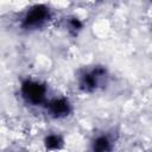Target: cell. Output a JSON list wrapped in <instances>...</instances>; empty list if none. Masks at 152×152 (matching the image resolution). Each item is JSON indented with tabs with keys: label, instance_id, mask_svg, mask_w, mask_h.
<instances>
[{
	"label": "cell",
	"instance_id": "obj_1",
	"mask_svg": "<svg viewBox=\"0 0 152 152\" xmlns=\"http://www.w3.org/2000/svg\"><path fill=\"white\" fill-rule=\"evenodd\" d=\"M51 17V10L46 5H34L25 12L21 18L20 26L25 31H37L48 25Z\"/></svg>",
	"mask_w": 152,
	"mask_h": 152
},
{
	"label": "cell",
	"instance_id": "obj_2",
	"mask_svg": "<svg viewBox=\"0 0 152 152\" xmlns=\"http://www.w3.org/2000/svg\"><path fill=\"white\" fill-rule=\"evenodd\" d=\"M107 80V71L102 66H94L84 70L78 78V87L84 93H94L101 88Z\"/></svg>",
	"mask_w": 152,
	"mask_h": 152
},
{
	"label": "cell",
	"instance_id": "obj_3",
	"mask_svg": "<svg viewBox=\"0 0 152 152\" xmlns=\"http://www.w3.org/2000/svg\"><path fill=\"white\" fill-rule=\"evenodd\" d=\"M46 86L36 80H25L20 87L21 97L26 103L31 106L43 104L46 100Z\"/></svg>",
	"mask_w": 152,
	"mask_h": 152
},
{
	"label": "cell",
	"instance_id": "obj_4",
	"mask_svg": "<svg viewBox=\"0 0 152 152\" xmlns=\"http://www.w3.org/2000/svg\"><path fill=\"white\" fill-rule=\"evenodd\" d=\"M46 109L53 119H64L71 113V103L66 97H55L46 103Z\"/></svg>",
	"mask_w": 152,
	"mask_h": 152
},
{
	"label": "cell",
	"instance_id": "obj_5",
	"mask_svg": "<svg viewBox=\"0 0 152 152\" xmlns=\"http://www.w3.org/2000/svg\"><path fill=\"white\" fill-rule=\"evenodd\" d=\"M112 151V140L107 135L96 137L90 146V152H110Z\"/></svg>",
	"mask_w": 152,
	"mask_h": 152
},
{
	"label": "cell",
	"instance_id": "obj_6",
	"mask_svg": "<svg viewBox=\"0 0 152 152\" xmlns=\"http://www.w3.org/2000/svg\"><path fill=\"white\" fill-rule=\"evenodd\" d=\"M63 138L59 135V134H49L45 137L44 139V145H45V148L49 150V151H57V150H61L62 146H63Z\"/></svg>",
	"mask_w": 152,
	"mask_h": 152
},
{
	"label": "cell",
	"instance_id": "obj_7",
	"mask_svg": "<svg viewBox=\"0 0 152 152\" xmlns=\"http://www.w3.org/2000/svg\"><path fill=\"white\" fill-rule=\"evenodd\" d=\"M82 27H83V24L78 18L71 17V18L68 19V30L72 34H77L82 30Z\"/></svg>",
	"mask_w": 152,
	"mask_h": 152
}]
</instances>
